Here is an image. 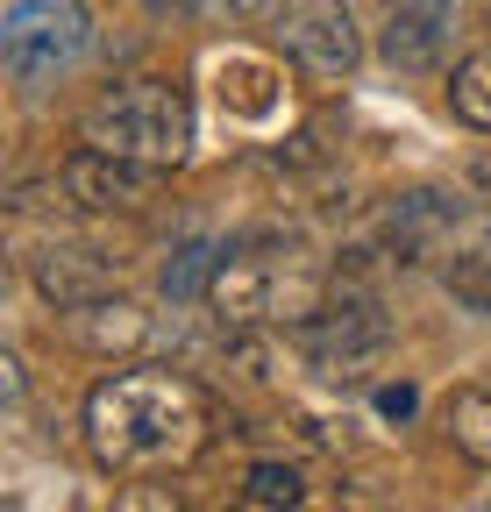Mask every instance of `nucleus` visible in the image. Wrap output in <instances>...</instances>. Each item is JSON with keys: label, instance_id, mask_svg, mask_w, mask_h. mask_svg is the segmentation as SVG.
<instances>
[{"label": "nucleus", "instance_id": "nucleus-1", "mask_svg": "<svg viewBox=\"0 0 491 512\" xmlns=\"http://www.w3.org/2000/svg\"><path fill=\"white\" fill-rule=\"evenodd\" d=\"M214 441V406L178 370H114L86 392V448L114 477H171Z\"/></svg>", "mask_w": 491, "mask_h": 512}, {"label": "nucleus", "instance_id": "nucleus-2", "mask_svg": "<svg viewBox=\"0 0 491 512\" xmlns=\"http://www.w3.org/2000/svg\"><path fill=\"white\" fill-rule=\"evenodd\" d=\"M335 299V278L292 242H250V249H221L207 306L228 320V328H306L321 306Z\"/></svg>", "mask_w": 491, "mask_h": 512}, {"label": "nucleus", "instance_id": "nucleus-3", "mask_svg": "<svg viewBox=\"0 0 491 512\" xmlns=\"http://www.w3.org/2000/svg\"><path fill=\"white\" fill-rule=\"evenodd\" d=\"M79 136L107 157L171 171V164L193 157V100L164 79H121L79 114Z\"/></svg>", "mask_w": 491, "mask_h": 512}, {"label": "nucleus", "instance_id": "nucleus-4", "mask_svg": "<svg viewBox=\"0 0 491 512\" xmlns=\"http://www.w3.org/2000/svg\"><path fill=\"white\" fill-rule=\"evenodd\" d=\"M86 50H93V22L79 0H8V15H0V64L29 93L72 79Z\"/></svg>", "mask_w": 491, "mask_h": 512}, {"label": "nucleus", "instance_id": "nucleus-5", "mask_svg": "<svg viewBox=\"0 0 491 512\" xmlns=\"http://www.w3.org/2000/svg\"><path fill=\"white\" fill-rule=\"evenodd\" d=\"M292 335H299V356L314 363L328 384H363L385 363V349H392V320H385L378 292L335 285V299L306 320V328H292Z\"/></svg>", "mask_w": 491, "mask_h": 512}, {"label": "nucleus", "instance_id": "nucleus-6", "mask_svg": "<svg viewBox=\"0 0 491 512\" xmlns=\"http://www.w3.org/2000/svg\"><path fill=\"white\" fill-rule=\"evenodd\" d=\"M271 36L314 86H342L363 64V29L349 0H271Z\"/></svg>", "mask_w": 491, "mask_h": 512}, {"label": "nucleus", "instance_id": "nucleus-7", "mask_svg": "<svg viewBox=\"0 0 491 512\" xmlns=\"http://www.w3.org/2000/svg\"><path fill=\"white\" fill-rule=\"evenodd\" d=\"M121 278V256H107L100 242H79V235H50L36 242L29 256V285L43 292V306H86V299H107Z\"/></svg>", "mask_w": 491, "mask_h": 512}, {"label": "nucleus", "instance_id": "nucleus-8", "mask_svg": "<svg viewBox=\"0 0 491 512\" xmlns=\"http://www.w3.org/2000/svg\"><path fill=\"white\" fill-rule=\"evenodd\" d=\"M456 15H463V0H392V15H385V64L392 72H442L449 50H456Z\"/></svg>", "mask_w": 491, "mask_h": 512}, {"label": "nucleus", "instance_id": "nucleus-9", "mask_svg": "<svg viewBox=\"0 0 491 512\" xmlns=\"http://www.w3.org/2000/svg\"><path fill=\"white\" fill-rule=\"evenodd\" d=\"M57 185H65L86 214H136V207H150L157 171H150V164H129V157H107V150H93V143H86V150H72V157H65Z\"/></svg>", "mask_w": 491, "mask_h": 512}, {"label": "nucleus", "instance_id": "nucleus-10", "mask_svg": "<svg viewBox=\"0 0 491 512\" xmlns=\"http://www.w3.org/2000/svg\"><path fill=\"white\" fill-rule=\"evenodd\" d=\"M456 228H463V200L427 185V192H406L399 207H385L378 242H385L392 264H427V256H442L456 242Z\"/></svg>", "mask_w": 491, "mask_h": 512}, {"label": "nucleus", "instance_id": "nucleus-11", "mask_svg": "<svg viewBox=\"0 0 491 512\" xmlns=\"http://www.w3.org/2000/svg\"><path fill=\"white\" fill-rule=\"evenodd\" d=\"M57 328H65V342L72 349H86V356H136L143 342H150V313L136 306V299H121V292H107V299H86V306H65L57 313Z\"/></svg>", "mask_w": 491, "mask_h": 512}, {"label": "nucleus", "instance_id": "nucleus-12", "mask_svg": "<svg viewBox=\"0 0 491 512\" xmlns=\"http://www.w3.org/2000/svg\"><path fill=\"white\" fill-rule=\"evenodd\" d=\"M214 100L235 121H278L285 72H278L271 57H257V50H228V57H214Z\"/></svg>", "mask_w": 491, "mask_h": 512}, {"label": "nucleus", "instance_id": "nucleus-13", "mask_svg": "<svg viewBox=\"0 0 491 512\" xmlns=\"http://www.w3.org/2000/svg\"><path fill=\"white\" fill-rule=\"evenodd\" d=\"M442 427H449V441H456V456H470V463L491 470V377L456 384L449 406H442Z\"/></svg>", "mask_w": 491, "mask_h": 512}, {"label": "nucleus", "instance_id": "nucleus-14", "mask_svg": "<svg viewBox=\"0 0 491 512\" xmlns=\"http://www.w3.org/2000/svg\"><path fill=\"white\" fill-rule=\"evenodd\" d=\"M449 107H456L463 128L491 136V50H470L456 72H449Z\"/></svg>", "mask_w": 491, "mask_h": 512}, {"label": "nucleus", "instance_id": "nucleus-15", "mask_svg": "<svg viewBox=\"0 0 491 512\" xmlns=\"http://www.w3.org/2000/svg\"><path fill=\"white\" fill-rule=\"evenodd\" d=\"M299 498H306V477L292 463H250V477H242L250 512H299Z\"/></svg>", "mask_w": 491, "mask_h": 512}, {"label": "nucleus", "instance_id": "nucleus-16", "mask_svg": "<svg viewBox=\"0 0 491 512\" xmlns=\"http://www.w3.org/2000/svg\"><path fill=\"white\" fill-rule=\"evenodd\" d=\"M214 264H221V256H214L207 242H186V249H178V264L164 271V292H171V299H207Z\"/></svg>", "mask_w": 491, "mask_h": 512}, {"label": "nucleus", "instance_id": "nucleus-17", "mask_svg": "<svg viewBox=\"0 0 491 512\" xmlns=\"http://www.w3.org/2000/svg\"><path fill=\"white\" fill-rule=\"evenodd\" d=\"M107 512H193V505L171 498V491H157V484H129V491L107 498Z\"/></svg>", "mask_w": 491, "mask_h": 512}, {"label": "nucleus", "instance_id": "nucleus-18", "mask_svg": "<svg viewBox=\"0 0 491 512\" xmlns=\"http://www.w3.org/2000/svg\"><path fill=\"white\" fill-rule=\"evenodd\" d=\"M143 8H150L157 22H193V15H200V0H143Z\"/></svg>", "mask_w": 491, "mask_h": 512}, {"label": "nucleus", "instance_id": "nucleus-19", "mask_svg": "<svg viewBox=\"0 0 491 512\" xmlns=\"http://www.w3.org/2000/svg\"><path fill=\"white\" fill-rule=\"evenodd\" d=\"M378 413H413V384H385V392H378Z\"/></svg>", "mask_w": 491, "mask_h": 512}, {"label": "nucleus", "instance_id": "nucleus-20", "mask_svg": "<svg viewBox=\"0 0 491 512\" xmlns=\"http://www.w3.org/2000/svg\"><path fill=\"white\" fill-rule=\"evenodd\" d=\"M470 185H477L484 200H491V150H477V157H470Z\"/></svg>", "mask_w": 491, "mask_h": 512}, {"label": "nucleus", "instance_id": "nucleus-21", "mask_svg": "<svg viewBox=\"0 0 491 512\" xmlns=\"http://www.w3.org/2000/svg\"><path fill=\"white\" fill-rule=\"evenodd\" d=\"M477 249H484V256H491V228H484V242H477Z\"/></svg>", "mask_w": 491, "mask_h": 512}]
</instances>
